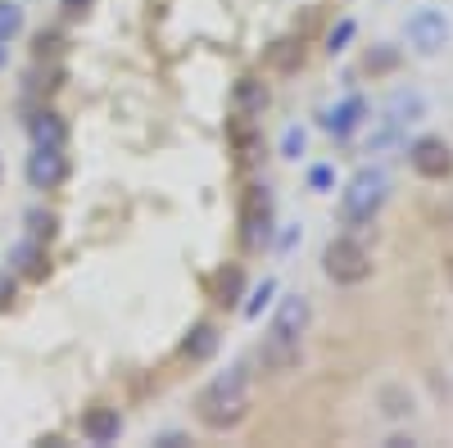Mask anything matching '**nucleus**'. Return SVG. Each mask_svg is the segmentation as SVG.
<instances>
[{"label": "nucleus", "instance_id": "nucleus-3", "mask_svg": "<svg viewBox=\"0 0 453 448\" xmlns=\"http://www.w3.org/2000/svg\"><path fill=\"white\" fill-rule=\"evenodd\" d=\"M322 272L335 285H358V281L372 277V254L354 236H331L326 249H322Z\"/></svg>", "mask_w": 453, "mask_h": 448}, {"label": "nucleus", "instance_id": "nucleus-2", "mask_svg": "<svg viewBox=\"0 0 453 448\" xmlns=\"http://www.w3.org/2000/svg\"><path fill=\"white\" fill-rule=\"evenodd\" d=\"M386 200H390V177H386V168H376V163L358 168V172L345 181V191H340V227H349V232L372 227L376 213L386 209Z\"/></svg>", "mask_w": 453, "mask_h": 448}, {"label": "nucleus", "instance_id": "nucleus-15", "mask_svg": "<svg viewBox=\"0 0 453 448\" xmlns=\"http://www.w3.org/2000/svg\"><path fill=\"white\" fill-rule=\"evenodd\" d=\"M14 263H19V272L27 277V281H42L46 272H50V258H46V245L42 240H19L14 245Z\"/></svg>", "mask_w": 453, "mask_h": 448}, {"label": "nucleus", "instance_id": "nucleus-7", "mask_svg": "<svg viewBox=\"0 0 453 448\" xmlns=\"http://www.w3.org/2000/svg\"><path fill=\"white\" fill-rule=\"evenodd\" d=\"M273 240V195L268 186H254L245 200V249H268Z\"/></svg>", "mask_w": 453, "mask_h": 448}, {"label": "nucleus", "instance_id": "nucleus-5", "mask_svg": "<svg viewBox=\"0 0 453 448\" xmlns=\"http://www.w3.org/2000/svg\"><path fill=\"white\" fill-rule=\"evenodd\" d=\"M408 163L426 181H444V177H453V149L444 136H418L408 145Z\"/></svg>", "mask_w": 453, "mask_h": 448}, {"label": "nucleus", "instance_id": "nucleus-18", "mask_svg": "<svg viewBox=\"0 0 453 448\" xmlns=\"http://www.w3.org/2000/svg\"><path fill=\"white\" fill-rule=\"evenodd\" d=\"M23 5L19 0H0V42H14V36L23 32Z\"/></svg>", "mask_w": 453, "mask_h": 448}, {"label": "nucleus", "instance_id": "nucleus-29", "mask_svg": "<svg viewBox=\"0 0 453 448\" xmlns=\"http://www.w3.org/2000/svg\"><path fill=\"white\" fill-rule=\"evenodd\" d=\"M10 64V42H0V68Z\"/></svg>", "mask_w": 453, "mask_h": 448}, {"label": "nucleus", "instance_id": "nucleus-19", "mask_svg": "<svg viewBox=\"0 0 453 448\" xmlns=\"http://www.w3.org/2000/svg\"><path fill=\"white\" fill-rule=\"evenodd\" d=\"M55 227H59L55 213H46V209H32V213H27V236H32V240L46 245V240L55 236Z\"/></svg>", "mask_w": 453, "mask_h": 448}, {"label": "nucleus", "instance_id": "nucleus-6", "mask_svg": "<svg viewBox=\"0 0 453 448\" xmlns=\"http://www.w3.org/2000/svg\"><path fill=\"white\" fill-rule=\"evenodd\" d=\"M23 177H27L32 191H55V186H64V177H68L64 149L59 145H32V155L23 163Z\"/></svg>", "mask_w": 453, "mask_h": 448}, {"label": "nucleus", "instance_id": "nucleus-16", "mask_svg": "<svg viewBox=\"0 0 453 448\" xmlns=\"http://www.w3.org/2000/svg\"><path fill=\"white\" fill-rule=\"evenodd\" d=\"M181 353L191 358V362H204V358H213V353H218V326L200 322V326H196V330L181 340Z\"/></svg>", "mask_w": 453, "mask_h": 448}, {"label": "nucleus", "instance_id": "nucleus-14", "mask_svg": "<svg viewBox=\"0 0 453 448\" xmlns=\"http://www.w3.org/2000/svg\"><path fill=\"white\" fill-rule=\"evenodd\" d=\"M27 136H32V145H59V149H64V140H68V123L55 114V109H42V114H32V118H27Z\"/></svg>", "mask_w": 453, "mask_h": 448}, {"label": "nucleus", "instance_id": "nucleus-20", "mask_svg": "<svg viewBox=\"0 0 453 448\" xmlns=\"http://www.w3.org/2000/svg\"><path fill=\"white\" fill-rule=\"evenodd\" d=\"M273 294H277V281H273V277H263V285H254V290H250V304H245V317L254 322V317H258L263 308L273 304Z\"/></svg>", "mask_w": 453, "mask_h": 448}, {"label": "nucleus", "instance_id": "nucleus-21", "mask_svg": "<svg viewBox=\"0 0 453 448\" xmlns=\"http://www.w3.org/2000/svg\"><path fill=\"white\" fill-rule=\"evenodd\" d=\"M354 32H358V23H354V19H340V23L331 27V36H326V50H331V55H340V50H349V42H354Z\"/></svg>", "mask_w": 453, "mask_h": 448}, {"label": "nucleus", "instance_id": "nucleus-1", "mask_svg": "<svg viewBox=\"0 0 453 448\" xmlns=\"http://www.w3.org/2000/svg\"><path fill=\"white\" fill-rule=\"evenodd\" d=\"M250 417V367L236 362V367H226L218 371V376L196 394V421L204 430H236L241 421Z\"/></svg>", "mask_w": 453, "mask_h": 448}, {"label": "nucleus", "instance_id": "nucleus-25", "mask_svg": "<svg viewBox=\"0 0 453 448\" xmlns=\"http://www.w3.org/2000/svg\"><path fill=\"white\" fill-rule=\"evenodd\" d=\"M309 186H313V191H335V168L331 163H318V168H309Z\"/></svg>", "mask_w": 453, "mask_h": 448}, {"label": "nucleus", "instance_id": "nucleus-10", "mask_svg": "<svg viewBox=\"0 0 453 448\" xmlns=\"http://www.w3.org/2000/svg\"><path fill=\"white\" fill-rule=\"evenodd\" d=\"M313 322V304H309V294H281L277 299V313H273V330L281 335H295V340H304V330Z\"/></svg>", "mask_w": 453, "mask_h": 448}, {"label": "nucleus", "instance_id": "nucleus-4", "mask_svg": "<svg viewBox=\"0 0 453 448\" xmlns=\"http://www.w3.org/2000/svg\"><path fill=\"white\" fill-rule=\"evenodd\" d=\"M449 36H453V23H449V14L435 10V5H422V10H412V14L403 19V42H408L412 55H422V59L440 55V50L449 46Z\"/></svg>", "mask_w": 453, "mask_h": 448}, {"label": "nucleus", "instance_id": "nucleus-12", "mask_svg": "<svg viewBox=\"0 0 453 448\" xmlns=\"http://www.w3.org/2000/svg\"><path fill=\"white\" fill-rule=\"evenodd\" d=\"M82 435H87L91 444H113V439L123 435V417H119V407H104V403L87 407V417H82Z\"/></svg>", "mask_w": 453, "mask_h": 448}, {"label": "nucleus", "instance_id": "nucleus-22", "mask_svg": "<svg viewBox=\"0 0 453 448\" xmlns=\"http://www.w3.org/2000/svg\"><path fill=\"white\" fill-rule=\"evenodd\" d=\"M309 149V132L304 127H286L281 132V159H299Z\"/></svg>", "mask_w": 453, "mask_h": 448}, {"label": "nucleus", "instance_id": "nucleus-26", "mask_svg": "<svg viewBox=\"0 0 453 448\" xmlns=\"http://www.w3.org/2000/svg\"><path fill=\"white\" fill-rule=\"evenodd\" d=\"M14 290H19V277H14V272H0V308H10Z\"/></svg>", "mask_w": 453, "mask_h": 448}, {"label": "nucleus", "instance_id": "nucleus-9", "mask_svg": "<svg viewBox=\"0 0 453 448\" xmlns=\"http://www.w3.org/2000/svg\"><path fill=\"white\" fill-rule=\"evenodd\" d=\"M367 114H372V109H367L363 95H345V100H335V104L322 109V132H331V136H354Z\"/></svg>", "mask_w": 453, "mask_h": 448}, {"label": "nucleus", "instance_id": "nucleus-23", "mask_svg": "<svg viewBox=\"0 0 453 448\" xmlns=\"http://www.w3.org/2000/svg\"><path fill=\"white\" fill-rule=\"evenodd\" d=\"M399 64V50L395 46H376V50H367V72H390Z\"/></svg>", "mask_w": 453, "mask_h": 448}, {"label": "nucleus", "instance_id": "nucleus-30", "mask_svg": "<svg viewBox=\"0 0 453 448\" xmlns=\"http://www.w3.org/2000/svg\"><path fill=\"white\" fill-rule=\"evenodd\" d=\"M0 177H5V163H0Z\"/></svg>", "mask_w": 453, "mask_h": 448}, {"label": "nucleus", "instance_id": "nucleus-17", "mask_svg": "<svg viewBox=\"0 0 453 448\" xmlns=\"http://www.w3.org/2000/svg\"><path fill=\"white\" fill-rule=\"evenodd\" d=\"M403 132H408V127H399V123H390V118H376V127H372V136H367V155H390V149H399V145H403Z\"/></svg>", "mask_w": 453, "mask_h": 448}, {"label": "nucleus", "instance_id": "nucleus-11", "mask_svg": "<svg viewBox=\"0 0 453 448\" xmlns=\"http://www.w3.org/2000/svg\"><path fill=\"white\" fill-rule=\"evenodd\" d=\"M268 104H273L268 82H263V78H236V87H232V114H236L241 123L263 118V109H268Z\"/></svg>", "mask_w": 453, "mask_h": 448}, {"label": "nucleus", "instance_id": "nucleus-27", "mask_svg": "<svg viewBox=\"0 0 453 448\" xmlns=\"http://www.w3.org/2000/svg\"><path fill=\"white\" fill-rule=\"evenodd\" d=\"M295 50H299L295 42H277V50H273V64H277V68H290V64H295Z\"/></svg>", "mask_w": 453, "mask_h": 448}, {"label": "nucleus", "instance_id": "nucleus-8", "mask_svg": "<svg viewBox=\"0 0 453 448\" xmlns=\"http://www.w3.org/2000/svg\"><path fill=\"white\" fill-rule=\"evenodd\" d=\"M299 358H304V345L295 340V335H281L268 326V335H263V345H258V362L263 371H273V376H281V371H295Z\"/></svg>", "mask_w": 453, "mask_h": 448}, {"label": "nucleus", "instance_id": "nucleus-13", "mask_svg": "<svg viewBox=\"0 0 453 448\" xmlns=\"http://www.w3.org/2000/svg\"><path fill=\"white\" fill-rule=\"evenodd\" d=\"M422 114H426V95L412 91V87H399V91L386 100V109H381V118H390V123H399V127H412Z\"/></svg>", "mask_w": 453, "mask_h": 448}, {"label": "nucleus", "instance_id": "nucleus-28", "mask_svg": "<svg viewBox=\"0 0 453 448\" xmlns=\"http://www.w3.org/2000/svg\"><path fill=\"white\" fill-rule=\"evenodd\" d=\"M64 10H73V14H87V10H91V0H64Z\"/></svg>", "mask_w": 453, "mask_h": 448}, {"label": "nucleus", "instance_id": "nucleus-24", "mask_svg": "<svg viewBox=\"0 0 453 448\" xmlns=\"http://www.w3.org/2000/svg\"><path fill=\"white\" fill-rule=\"evenodd\" d=\"M381 399L390 403V407H386V417H412V394H403V390H395V385H390Z\"/></svg>", "mask_w": 453, "mask_h": 448}]
</instances>
